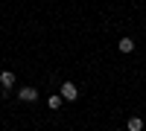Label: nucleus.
<instances>
[{
	"label": "nucleus",
	"mask_w": 146,
	"mask_h": 131,
	"mask_svg": "<svg viewBox=\"0 0 146 131\" xmlns=\"http://www.w3.org/2000/svg\"><path fill=\"white\" fill-rule=\"evenodd\" d=\"M143 128V120H140V117H131V120H129V131H140Z\"/></svg>",
	"instance_id": "obj_5"
},
{
	"label": "nucleus",
	"mask_w": 146,
	"mask_h": 131,
	"mask_svg": "<svg viewBox=\"0 0 146 131\" xmlns=\"http://www.w3.org/2000/svg\"><path fill=\"white\" fill-rule=\"evenodd\" d=\"M58 90H62L58 96H62V99H67V102H73V99L79 96V90H76V85H73V82H64V85L58 88Z\"/></svg>",
	"instance_id": "obj_1"
},
{
	"label": "nucleus",
	"mask_w": 146,
	"mask_h": 131,
	"mask_svg": "<svg viewBox=\"0 0 146 131\" xmlns=\"http://www.w3.org/2000/svg\"><path fill=\"white\" fill-rule=\"evenodd\" d=\"M114 131H117V128H114Z\"/></svg>",
	"instance_id": "obj_7"
},
{
	"label": "nucleus",
	"mask_w": 146,
	"mask_h": 131,
	"mask_svg": "<svg viewBox=\"0 0 146 131\" xmlns=\"http://www.w3.org/2000/svg\"><path fill=\"white\" fill-rule=\"evenodd\" d=\"M47 105H50L53 111H58V108H62V96H50V99H47Z\"/></svg>",
	"instance_id": "obj_6"
},
{
	"label": "nucleus",
	"mask_w": 146,
	"mask_h": 131,
	"mask_svg": "<svg viewBox=\"0 0 146 131\" xmlns=\"http://www.w3.org/2000/svg\"><path fill=\"white\" fill-rule=\"evenodd\" d=\"M12 85H15V73H12V70H3V73H0V88L9 90Z\"/></svg>",
	"instance_id": "obj_3"
},
{
	"label": "nucleus",
	"mask_w": 146,
	"mask_h": 131,
	"mask_svg": "<svg viewBox=\"0 0 146 131\" xmlns=\"http://www.w3.org/2000/svg\"><path fill=\"white\" fill-rule=\"evenodd\" d=\"M18 99L21 102H35L38 99V90L35 88H23V90H18Z\"/></svg>",
	"instance_id": "obj_2"
},
{
	"label": "nucleus",
	"mask_w": 146,
	"mask_h": 131,
	"mask_svg": "<svg viewBox=\"0 0 146 131\" xmlns=\"http://www.w3.org/2000/svg\"><path fill=\"white\" fill-rule=\"evenodd\" d=\"M117 50L120 53H131V50H135V41H131V38H120L117 41Z\"/></svg>",
	"instance_id": "obj_4"
}]
</instances>
